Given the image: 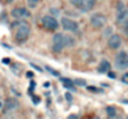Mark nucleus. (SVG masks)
Returning <instances> with one entry per match:
<instances>
[{"label":"nucleus","mask_w":128,"mask_h":119,"mask_svg":"<svg viewBox=\"0 0 128 119\" xmlns=\"http://www.w3.org/2000/svg\"><path fill=\"white\" fill-rule=\"evenodd\" d=\"M12 28L15 30V40L18 43L28 40V37L30 36V25L24 19H18L12 24Z\"/></svg>","instance_id":"f257e3e1"},{"label":"nucleus","mask_w":128,"mask_h":119,"mask_svg":"<svg viewBox=\"0 0 128 119\" xmlns=\"http://www.w3.org/2000/svg\"><path fill=\"white\" fill-rule=\"evenodd\" d=\"M68 44V37L64 33H55L52 36V51L54 53H61Z\"/></svg>","instance_id":"f03ea898"},{"label":"nucleus","mask_w":128,"mask_h":119,"mask_svg":"<svg viewBox=\"0 0 128 119\" xmlns=\"http://www.w3.org/2000/svg\"><path fill=\"white\" fill-rule=\"evenodd\" d=\"M42 25L47 30H56L59 26V22L56 21V18L52 15H44L42 18Z\"/></svg>","instance_id":"7ed1b4c3"},{"label":"nucleus","mask_w":128,"mask_h":119,"mask_svg":"<svg viewBox=\"0 0 128 119\" xmlns=\"http://www.w3.org/2000/svg\"><path fill=\"white\" fill-rule=\"evenodd\" d=\"M128 22V10L121 2L117 4V24L125 25Z\"/></svg>","instance_id":"20e7f679"},{"label":"nucleus","mask_w":128,"mask_h":119,"mask_svg":"<svg viewBox=\"0 0 128 119\" xmlns=\"http://www.w3.org/2000/svg\"><path fill=\"white\" fill-rule=\"evenodd\" d=\"M114 65L118 69H127L128 68V53L125 51H120L116 55V60H114Z\"/></svg>","instance_id":"39448f33"},{"label":"nucleus","mask_w":128,"mask_h":119,"mask_svg":"<svg viewBox=\"0 0 128 119\" xmlns=\"http://www.w3.org/2000/svg\"><path fill=\"white\" fill-rule=\"evenodd\" d=\"M90 22H91L92 28H95V29H102L106 25L108 19H106V17L103 14H94L91 17V19H90Z\"/></svg>","instance_id":"423d86ee"},{"label":"nucleus","mask_w":128,"mask_h":119,"mask_svg":"<svg viewBox=\"0 0 128 119\" xmlns=\"http://www.w3.org/2000/svg\"><path fill=\"white\" fill-rule=\"evenodd\" d=\"M61 25L62 28H64L65 30H68V32H77L78 30V24L76 21H73V19L70 18H66V17H64V18L61 19Z\"/></svg>","instance_id":"0eeeda50"},{"label":"nucleus","mask_w":128,"mask_h":119,"mask_svg":"<svg viewBox=\"0 0 128 119\" xmlns=\"http://www.w3.org/2000/svg\"><path fill=\"white\" fill-rule=\"evenodd\" d=\"M11 15L17 19H24V18H28L30 15V13L28 11V8L25 7H15L14 10L11 11Z\"/></svg>","instance_id":"6e6552de"},{"label":"nucleus","mask_w":128,"mask_h":119,"mask_svg":"<svg viewBox=\"0 0 128 119\" xmlns=\"http://www.w3.org/2000/svg\"><path fill=\"white\" fill-rule=\"evenodd\" d=\"M121 43H122L121 36H120V35H117V33L112 35L110 37H109V40H108V46L110 47V49H113V50L118 49V47L121 46Z\"/></svg>","instance_id":"1a4fd4ad"},{"label":"nucleus","mask_w":128,"mask_h":119,"mask_svg":"<svg viewBox=\"0 0 128 119\" xmlns=\"http://www.w3.org/2000/svg\"><path fill=\"white\" fill-rule=\"evenodd\" d=\"M18 101L15 98H7L6 100V102H4V108H3V112L4 113H8V112H11V111H14V109H17L18 108Z\"/></svg>","instance_id":"9d476101"},{"label":"nucleus","mask_w":128,"mask_h":119,"mask_svg":"<svg viewBox=\"0 0 128 119\" xmlns=\"http://www.w3.org/2000/svg\"><path fill=\"white\" fill-rule=\"evenodd\" d=\"M95 2H96V0H81L78 8H80L81 11H90V10H92V7L95 6Z\"/></svg>","instance_id":"9b49d317"},{"label":"nucleus","mask_w":128,"mask_h":119,"mask_svg":"<svg viewBox=\"0 0 128 119\" xmlns=\"http://www.w3.org/2000/svg\"><path fill=\"white\" fill-rule=\"evenodd\" d=\"M98 72L99 73H108V72H110V62L108 60H102L99 62V66H98Z\"/></svg>","instance_id":"f8f14e48"},{"label":"nucleus","mask_w":128,"mask_h":119,"mask_svg":"<svg viewBox=\"0 0 128 119\" xmlns=\"http://www.w3.org/2000/svg\"><path fill=\"white\" fill-rule=\"evenodd\" d=\"M61 80H62V83H64V86L65 87H68V89H70V90H74V83H73V80H70V79H68V77H61Z\"/></svg>","instance_id":"ddd939ff"},{"label":"nucleus","mask_w":128,"mask_h":119,"mask_svg":"<svg viewBox=\"0 0 128 119\" xmlns=\"http://www.w3.org/2000/svg\"><path fill=\"white\" fill-rule=\"evenodd\" d=\"M106 113H108L109 118H113L114 115H117V111L113 105H109V107H106Z\"/></svg>","instance_id":"4468645a"},{"label":"nucleus","mask_w":128,"mask_h":119,"mask_svg":"<svg viewBox=\"0 0 128 119\" xmlns=\"http://www.w3.org/2000/svg\"><path fill=\"white\" fill-rule=\"evenodd\" d=\"M26 2H28V6H29L30 8H34V7H36V6L40 3V0H26Z\"/></svg>","instance_id":"2eb2a0df"},{"label":"nucleus","mask_w":128,"mask_h":119,"mask_svg":"<svg viewBox=\"0 0 128 119\" xmlns=\"http://www.w3.org/2000/svg\"><path fill=\"white\" fill-rule=\"evenodd\" d=\"M73 83L77 85V86H86L87 85V82L84 79H76V80H73Z\"/></svg>","instance_id":"dca6fc26"},{"label":"nucleus","mask_w":128,"mask_h":119,"mask_svg":"<svg viewBox=\"0 0 128 119\" xmlns=\"http://www.w3.org/2000/svg\"><path fill=\"white\" fill-rule=\"evenodd\" d=\"M46 69H47V71L50 72L51 75H54V76H59V72H58V71H55V69H52L51 66H46Z\"/></svg>","instance_id":"f3484780"},{"label":"nucleus","mask_w":128,"mask_h":119,"mask_svg":"<svg viewBox=\"0 0 128 119\" xmlns=\"http://www.w3.org/2000/svg\"><path fill=\"white\" fill-rule=\"evenodd\" d=\"M121 82L125 83V85H128V72H125V73L121 76Z\"/></svg>","instance_id":"a211bd4d"},{"label":"nucleus","mask_w":128,"mask_h":119,"mask_svg":"<svg viewBox=\"0 0 128 119\" xmlns=\"http://www.w3.org/2000/svg\"><path fill=\"white\" fill-rule=\"evenodd\" d=\"M66 119H78V115H77V113H70Z\"/></svg>","instance_id":"6ab92c4d"},{"label":"nucleus","mask_w":128,"mask_h":119,"mask_svg":"<svg viewBox=\"0 0 128 119\" xmlns=\"http://www.w3.org/2000/svg\"><path fill=\"white\" fill-rule=\"evenodd\" d=\"M108 76L112 77V79H114V77H116V73H114V72H108Z\"/></svg>","instance_id":"aec40b11"},{"label":"nucleus","mask_w":128,"mask_h":119,"mask_svg":"<svg viewBox=\"0 0 128 119\" xmlns=\"http://www.w3.org/2000/svg\"><path fill=\"white\" fill-rule=\"evenodd\" d=\"M109 119H124V118H122L121 115H118V113H117V115H114V116H113V118H109Z\"/></svg>","instance_id":"412c9836"},{"label":"nucleus","mask_w":128,"mask_h":119,"mask_svg":"<svg viewBox=\"0 0 128 119\" xmlns=\"http://www.w3.org/2000/svg\"><path fill=\"white\" fill-rule=\"evenodd\" d=\"M32 100L34 101V104H39V102H40V98H39V97H32Z\"/></svg>","instance_id":"4be33fe9"},{"label":"nucleus","mask_w":128,"mask_h":119,"mask_svg":"<svg viewBox=\"0 0 128 119\" xmlns=\"http://www.w3.org/2000/svg\"><path fill=\"white\" fill-rule=\"evenodd\" d=\"M124 32H125V35L128 36V22H127V24L124 25Z\"/></svg>","instance_id":"5701e85b"},{"label":"nucleus","mask_w":128,"mask_h":119,"mask_svg":"<svg viewBox=\"0 0 128 119\" xmlns=\"http://www.w3.org/2000/svg\"><path fill=\"white\" fill-rule=\"evenodd\" d=\"M26 76H28V77H33V76H34V73L29 71V72H26Z\"/></svg>","instance_id":"b1692460"},{"label":"nucleus","mask_w":128,"mask_h":119,"mask_svg":"<svg viewBox=\"0 0 128 119\" xmlns=\"http://www.w3.org/2000/svg\"><path fill=\"white\" fill-rule=\"evenodd\" d=\"M32 66H33V68H34V69H36V71H40V72H42V71H43V69H42V68H40V66H37V65H34V64H32Z\"/></svg>","instance_id":"393cba45"},{"label":"nucleus","mask_w":128,"mask_h":119,"mask_svg":"<svg viewBox=\"0 0 128 119\" xmlns=\"http://www.w3.org/2000/svg\"><path fill=\"white\" fill-rule=\"evenodd\" d=\"M51 14H52V15H54V14H55V15H56V14H58V10H56V8H51Z\"/></svg>","instance_id":"a878e982"},{"label":"nucleus","mask_w":128,"mask_h":119,"mask_svg":"<svg viewBox=\"0 0 128 119\" xmlns=\"http://www.w3.org/2000/svg\"><path fill=\"white\" fill-rule=\"evenodd\" d=\"M65 96H66V98L69 100V101H72V94H70V93H66Z\"/></svg>","instance_id":"bb28decb"},{"label":"nucleus","mask_w":128,"mask_h":119,"mask_svg":"<svg viewBox=\"0 0 128 119\" xmlns=\"http://www.w3.org/2000/svg\"><path fill=\"white\" fill-rule=\"evenodd\" d=\"M3 64H10V60L8 58H3Z\"/></svg>","instance_id":"cd10ccee"},{"label":"nucleus","mask_w":128,"mask_h":119,"mask_svg":"<svg viewBox=\"0 0 128 119\" xmlns=\"http://www.w3.org/2000/svg\"><path fill=\"white\" fill-rule=\"evenodd\" d=\"M91 119H99V116H94V118H91Z\"/></svg>","instance_id":"c85d7f7f"},{"label":"nucleus","mask_w":128,"mask_h":119,"mask_svg":"<svg viewBox=\"0 0 128 119\" xmlns=\"http://www.w3.org/2000/svg\"><path fill=\"white\" fill-rule=\"evenodd\" d=\"M2 107H3V104H2V101H0V109H2Z\"/></svg>","instance_id":"c756f323"},{"label":"nucleus","mask_w":128,"mask_h":119,"mask_svg":"<svg viewBox=\"0 0 128 119\" xmlns=\"http://www.w3.org/2000/svg\"><path fill=\"white\" fill-rule=\"evenodd\" d=\"M6 2H8V3H11V2H14V0H6Z\"/></svg>","instance_id":"7c9ffc66"},{"label":"nucleus","mask_w":128,"mask_h":119,"mask_svg":"<svg viewBox=\"0 0 128 119\" xmlns=\"http://www.w3.org/2000/svg\"><path fill=\"white\" fill-rule=\"evenodd\" d=\"M125 119H128V116H127V118H125Z\"/></svg>","instance_id":"2f4dec72"},{"label":"nucleus","mask_w":128,"mask_h":119,"mask_svg":"<svg viewBox=\"0 0 128 119\" xmlns=\"http://www.w3.org/2000/svg\"><path fill=\"white\" fill-rule=\"evenodd\" d=\"M106 119H109V118H106Z\"/></svg>","instance_id":"473e14b6"}]
</instances>
